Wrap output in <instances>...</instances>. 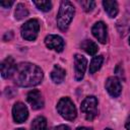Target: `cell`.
<instances>
[{"instance_id": "cell-2", "label": "cell", "mask_w": 130, "mask_h": 130, "mask_svg": "<svg viewBox=\"0 0 130 130\" xmlns=\"http://www.w3.org/2000/svg\"><path fill=\"white\" fill-rule=\"evenodd\" d=\"M75 14V8L70 1L64 0L60 3V8L57 14V25L61 30H66L71 23Z\"/></svg>"}, {"instance_id": "cell-14", "label": "cell", "mask_w": 130, "mask_h": 130, "mask_svg": "<svg viewBox=\"0 0 130 130\" xmlns=\"http://www.w3.org/2000/svg\"><path fill=\"white\" fill-rule=\"evenodd\" d=\"M103 6L110 17H115L118 14V3L113 0H105L103 1Z\"/></svg>"}, {"instance_id": "cell-25", "label": "cell", "mask_w": 130, "mask_h": 130, "mask_svg": "<svg viewBox=\"0 0 130 130\" xmlns=\"http://www.w3.org/2000/svg\"><path fill=\"white\" fill-rule=\"evenodd\" d=\"M15 130H24V129H22V128H18V129H15Z\"/></svg>"}, {"instance_id": "cell-15", "label": "cell", "mask_w": 130, "mask_h": 130, "mask_svg": "<svg viewBox=\"0 0 130 130\" xmlns=\"http://www.w3.org/2000/svg\"><path fill=\"white\" fill-rule=\"evenodd\" d=\"M81 49L83 51H85L88 55H95L99 51V47H98V44H95L93 41L91 40H84L81 45H80Z\"/></svg>"}, {"instance_id": "cell-11", "label": "cell", "mask_w": 130, "mask_h": 130, "mask_svg": "<svg viewBox=\"0 0 130 130\" xmlns=\"http://www.w3.org/2000/svg\"><path fill=\"white\" fill-rule=\"evenodd\" d=\"M17 65L12 57H7L1 63V74L3 78H10L13 77Z\"/></svg>"}, {"instance_id": "cell-5", "label": "cell", "mask_w": 130, "mask_h": 130, "mask_svg": "<svg viewBox=\"0 0 130 130\" xmlns=\"http://www.w3.org/2000/svg\"><path fill=\"white\" fill-rule=\"evenodd\" d=\"M40 30V23L37 19H29L20 28L21 37L26 41H35Z\"/></svg>"}, {"instance_id": "cell-18", "label": "cell", "mask_w": 130, "mask_h": 130, "mask_svg": "<svg viewBox=\"0 0 130 130\" xmlns=\"http://www.w3.org/2000/svg\"><path fill=\"white\" fill-rule=\"evenodd\" d=\"M14 15H15V19L17 20H21L23 18H25L28 15V11L26 9V7L22 4V3H18L16 5L15 11H14Z\"/></svg>"}, {"instance_id": "cell-13", "label": "cell", "mask_w": 130, "mask_h": 130, "mask_svg": "<svg viewBox=\"0 0 130 130\" xmlns=\"http://www.w3.org/2000/svg\"><path fill=\"white\" fill-rule=\"evenodd\" d=\"M65 75H66L65 69L59 65H55L51 71V79L53 80L54 83H61L65 79Z\"/></svg>"}, {"instance_id": "cell-10", "label": "cell", "mask_w": 130, "mask_h": 130, "mask_svg": "<svg viewBox=\"0 0 130 130\" xmlns=\"http://www.w3.org/2000/svg\"><path fill=\"white\" fill-rule=\"evenodd\" d=\"M45 44L49 49L54 50L56 52H62L64 49V46H65L64 40L58 35L47 36L45 39Z\"/></svg>"}, {"instance_id": "cell-3", "label": "cell", "mask_w": 130, "mask_h": 130, "mask_svg": "<svg viewBox=\"0 0 130 130\" xmlns=\"http://www.w3.org/2000/svg\"><path fill=\"white\" fill-rule=\"evenodd\" d=\"M57 111L62 118L68 121H73L77 116L74 103L67 96L59 100L57 104Z\"/></svg>"}, {"instance_id": "cell-20", "label": "cell", "mask_w": 130, "mask_h": 130, "mask_svg": "<svg viewBox=\"0 0 130 130\" xmlns=\"http://www.w3.org/2000/svg\"><path fill=\"white\" fill-rule=\"evenodd\" d=\"M80 5L82 6L85 12H90L95 6V2L92 0H84V1H80Z\"/></svg>"}, {"instance_id": "cell-21", "label": "cell", "mask_w": 130, "mask_h": 130, "mask_svg": "<svg viewBox=\"0 0 130 130\" xmlns=\"http://www.w3.org/2000/svg\"><path fill=\"white\" fill-rule=\"evenodd\" d=\"M12 4H13V1H1V2H0V5H1L2 7H4V8L10 7Z\"/></svg>"}, {"instance_id": "cell-6", "label": "cell", "mask_w": 130, "mask_h": 130, "mask_svg": "<svg viewBox=\"0 0 130 130\" xmlns=\"http://www.w3.org/2000/svg\"><path fill=\"white\" fill-rule=\"evenodd\" d=\"M105 87L108 91V93L112 98H118L121 94L122 91V84L120 82V79L116 76H111L106 80Z\"/></svg>"}, {"instance_id": "cell-16", "label": "cell", "mask_w": 130, "mask_h": 130, "mask_svg": "<svg viewBox=\"0 0 130 130\" xmlns=\"http://www.w3.org/2000/svg\"><path fill=\"white\" fill-rule=\"evenodd\" d=\"M31 130H48L47 120L43 116H39L34 119L31 123Z\"/></svg>"}, {"instance_id": "cell-12", "label": "cell", "mask_w": 130, "mask_h": 130, "mask_svg": "<svg viewBox=\"0 0 130 130\" xmlns=\"http://www.w3.org/2000/svg\"><path fill=\"white\" fill-rule=\"evenodd\" d=\"M91 32L93 35V37L102 44H106L107 43V39H108V34H107V26L105 24V22L103 21H98L93 24V26L91 27Z\"/></svg>"}, {"instance_id": "cell-19", "label": "cell", "mask_w": 130, "mask_h": 130, "mask_svg": "<svg viewBox=\"0 0 130 130\" xmlns=\"http://www.w3.org/2000/svg\"><path fill=\"white\" fill-rule=\"evenodd\" d=\"M34 4L42 11L47 12L52 8V3L51 1L48 0H41V1H34Z\"/></svg>"}, {"instance_id": "cell-8", "label": "cell", "mask_w": 130, "mask_h": 130, "mask_svg": "<svg viewBox=\"0 0 130 130\" xmlns=\"http://www.w3.org/2000/svg\"><path fill=\"white\" fill-rule=\"evenodd\" d=\"M12 117L15 123H23L28 117V111L26 106H24V104L20 102L15 103L12 108Z\"/></svg>"}, {"instance_id": "cell-1", "label": "cell", "mask_w": 130, "mask_h": 130, "mask_svg": "<svg viewBox=\"0 0 130 130\" xmlns=\"http://www.w3.org/2000/svg\"><path fill=\"white\" fill-rule=\"evenodd\" d=\"M43 77V70L39 66L28 62L19 63L13 75L14 82L22 87L36 86L42 82Z\"/></svg>"}, {"instance_id": "cell-9", "label": "cell", "mask_w": 130, "mask_h": 130, "mask_svg": "<svg viewBox=\"0 0 130 130\" xmlns=\"http://www.w3.org/2000/svg\"><path fill=\"white\" fill-rule=\"evenodd\" d=\"M26 101L30 105L31 109L34 110H39L44 107V99L40 90L38 89H32L27 92L26 94Z\"/></svg>"}, {"instance_id": "cell-26", "label": "cell", "mask_w": 130, "mask_h": 130, "mask_svg": "<svg viewBox=\"0 0 130 130\" xmlns=\"http://www.w3.org/2000/svg\"><path fill=\"white\" fill-rule=\"evenodd\" d=\"M105 130H112V129H110V128H106Z\"/></svg>"}, {"instance_id": "cell-22", "label": "cell", "mask_w": 130, "mask_h": 130, "mask_svg": "<svg viewBox=\"0 0 130 130\" xmlns=\"http://www.w3.org/2000/svg\"><path fill=\"white\" fill-rule=\"evenodd\" d=\"M54 130H71V129H70V127L67 126V125H59V126L55 127Z\"/></svg>"}, {"instance_id": "cell-24", "label": "cell", "mask_w": 130, "mask_h": 130, "mask_svg": "<svg viewBox=\"0 0 130 130\" xmlns=\"http://www.w3.org/2000/svg\"><path fill=\"white\" fill-rule=\"evenodd\" d=\"M76 130H92V129L88 128V127H78Z\"/></svg>"}, {"instance_id": "cell-23", "label": "cell", "mask_w": 130, "mask_h": 130, "mask_svg": "<svg viewBox=\"0 0 130 130\" xmlns=\"http://www.w3.org/2000/svg\"><path fill=\"white\" fill-rule=\"evenodd\" d=\"M125 128H126L127 130H130V116L127 118V120H126V122H125Z\"/></svg>"}, {"instance_id": "cell-27", "label": "cell", "mask_w": 130, "mask_h": 130, "mask_svg": "<svg viewBox=\"0 0 130 130\" xmlns=\"http://www.w3.org/2000/svg\"><path fill=\"white\" fill-rule=\"evenodd\" d=\"M129 44H130V37H129Z\"/></svg>"}, {"instance_id": "cell-4", "label": "cell", "mask_w": 130, "mask_h": 130, "mask_svg": "<svg viewBox=\"0 0 130 130\" xmlns=\"http://www.w3.org/2000/svg\"><path fill=\"white\" fill-rule=\"evenodd\" d=\"M80 110L81 112L85 115V119L86 120H93L98 114H99V111H98V100L95 96L93 95H88L86 96L82 103H81V106H80Z\"/></svg>"}, {"instance_id": "cell-17", "label": "cell", "mask_w": 130, "mask_h": 130, "mask_svg": "<svg viewBox=\"0 0 130 130\" xmlns=\"http://www.w3.org/2000/svg\"><path fill=\"white\" fill-rule=\"evenodd\" d=\"M103 62H104V57L102 55H99V56H94L89 64V73L90 74H93L95 73L103 65Z\"/></svg>"}, {"instance_id": "cell-7", "label": "cell", "mask_w": 130, "mask_h": 130, "mask_svg": "<svg viewBox=\"0 0 130 130\" xmlns=\"http://www.w3.org/2000/svg\"><path fill=\"white\" fill-rule=\"evenodd\" d=\"M86 65H87V60L85 59V57H83L80 54H75L74 56V70H75V79L77 81H80L83 76H84V72L86 69Z\"/></svg>"}]
</instances>
